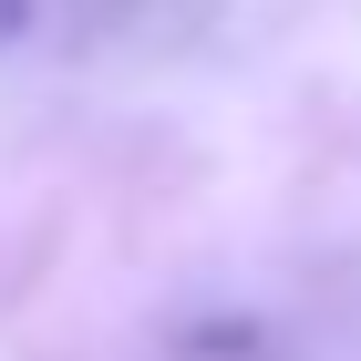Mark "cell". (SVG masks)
Wrapping results in <instances>:
<instances>
[{
	"label": "cell",
	"mask_w": 361,
	"mask_h": 361,
	"mask_svg": "<svg viewBox=\"0 0 361 361\" xmlns=\"http://www.w3.org/2000/svg\"><path fill=\"white\" fill-rule=\"evenodd\" d=\"M11 21H21V0H0V31H11Z\"/></svg>",
	"instance_id": "6da1fadb"
}]
</instances>
